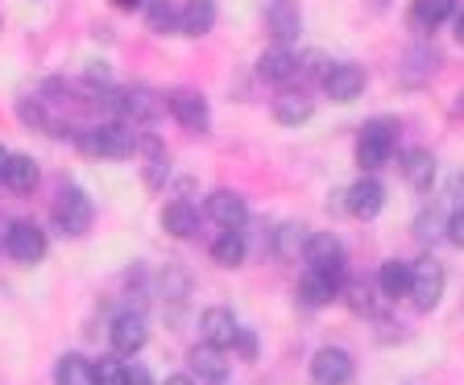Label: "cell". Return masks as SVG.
<instances>
[{
  "instance_id": "1",
  "label": "cell",
  "mask_w": 464,
  "mask_h": 385,
  "mask_svg": "<svg viewBox=\"0 0 464 385\" xmlns=\"http://www.w3.org/2000/svg\"><path fill=\"white\" fill-rule=\"evenodd\" d=\"M394 125L390 120H369L365 129H361V141H357V162L361 170H382V166L394 158Z\"/></svg>"
},
{
  "instance_id": "2",
  "label": "cell",
  "mask_w": 464,
  "mask_h": 385,
  "mask_svg": "<svg viewBox=\"0 0 464 385\" xmlns=\"http://www.w3.org/2000/svg\"><path fill=\"white\" fill-rule=\"evenodd\" d=\"M79 149H83V154H92V158L121 162V158H129L137 149V141L125 133V129L104 125V129H87V133H79Z\"/></svg>"
},
{
  "instance_id": "3",
  "label": "cell",
  "mask_w": 464,
  "mask_h": 385,
  "mask_svg": "<svg viewBox=\"0 0 464 385\" xmlns=\"http://www.w3.org/2000/svg\"><path fill=\"white\" fill-rule=\"evenodd\" d=\"M5 249H9V257L21 261V265H38V261L46 257V232L34 220H13L9 232H5Z\"/></svg>"
},
{
  "instance_id": "4",
  "label": "cell",
  "mask_w": 464,
  "mask_h": 385,
  "mask_svg": "<svg viewBox=\"0 0 464 385\" xmlns=\"http://www.w3.org/2000/svg\"><path fill=\"white\" fill-rule=\"evenodd\" d=\"M444 265H440V261L435 257H423L415 265V270H411V299H415V307L419 311H431L435 303L444 299Z\"/></svg>"
},
{
  "instance_id": "5",
  "label": "cell",
  "mask_w": 464,
  "mask_h": 385,
  "mask_svg": "<svg viewBox=\"0 0 464 385\" xmlns=\"http://www.w3.org/2000/svg\"><path fill=\"white\" fill-rule=\"evenodd\" d=\"M92 216H96V207H92V199H87L79 187H63V195H58L54 203V220L63 232H71V236H79V232L92 228Z\"/></svg>"
},
{
  "instance_id": "6",
  "label": "cell",
  "mask_w": 464,
  "mask_h": 385,
  "mask_svg": "<svg viewBox=\"0 0 464 385\" xmlns=\"http://www.w3.org/2000/svg\"><path fill=\"white\" fill-rule=\"evenodd\" d=\"M319 83H324V91H328L336 104H353V100L365 91V71H361L357 63H332V67H324Z\"/></svg>"
},
{
  "instance_id": "7",
  "label": "cell",
  "mask_w": 464,
  "mask_h": 385,
  "mask_svg": "<svg viewBox=\"0 0 464 385\" xmlns=\"http://www.w3.org/2000/svg\"><path fill=\"white\" fill-rule=\"evenodd\" d=\"M150 340V328H145V319L137 311H125V315L112 319V352L116 357H137Z\"/></svg>"
},
{
  "instance_id": "8",
  "label": "cell",
  "mask_w": 464,
  "mask_h": 385,
  "mask_svg": "<svg viewBox=\"0 0 464 385\" xmlns=\"http://www.w3.org/2000/svg\"><path fill=\"white\" fill-rule=\"evenodd\" d=\"M158 96L150 91V87H125V91H116V112L125 116V120H133V125H150L158 116Z\"/></svg>"
},
{
  "instance_id": "9",
  "label": "cell",
  "mask_w": 464,
  "mask_h": 385,
  "mask_svg": "<svg viewBox=\"0 0 464 385\" xmlns=\"http://www.w3.org/2000/svg\"><path fill=\"white\" fill-rule=\"evenodd\" d=\"M340 257H344V245H340V236H332V232H311L307 245H303V261H307L311 270L340 274Z\"/></svg>"
},
{
  "instance_id": "10",
  "label": "cell",
  "mask_w": 464,
  "mask_h": 385,
  "mask_svg": "<svg viewBox=\"0 0 464 385\" xmlns=\"http://www.w3.org/2000/svg\"><path fill=\"white\" fill-rule=\"evenodd\" d=\"M266 29L274 34L278 46H290V42L299 38V29H303L299 5H295V0H270V9H266Z\"/></svg>"
},
{
  "instance_id": "11",
  "label": "cell",
  "mask_w": 464,
  "mask_h": 385,
  "mask_svg": "<svg viewBox=\"0 0 464 385\" xmlns=\"http://www.w3.org/2000/svg\"><path fill=\"white\" fill-rule=\"evenodd\" d=\"M237 332H241V323H237V315H232L228 307H208V311L199 315V336H203V344L228 348L232 340H237Z\"/></svg>"
},
{
  "instance_id": "12",
  "label": "cell",
  "mask_w": 464,
  "mask_h": 385,
  "mask_svg": "<svg viewBox=\"0 0 464 385\" xmlns=\"http://www.w3.org/2000/svg\"><path fill=\"white\" fill-rule=\"evenodd\" d=\"M311 373H315L319 385H344L353 377V357H348L344 348H319L315 361H311Z\"/></svg>"
},
{
  "instance_id": "13",
  "label": "cell",
  "mask_w": 464,
  "mask_h": 385,
  "mask_svg": "<svg viewBox=\"0 0 464 385\" xmlns=\"http://www.w3.org/2000/svg\"><path fill=\"white\" fill-rule=\"evenodd\" d=\"M208 216H212L220 228L241 232L245 220H249V203H245L241 195H232V191H212L208 195Z\"/></svg>"
},
{
  "instance_id": "14",
  "label": "cell",
  "mask_w": 464,
  "mask_h": 385,
  "mask_svg": "<svg viewBox=\"0 0 464 385\" xmlns=\"http://www.w3.org/2000/svg\"><path fill=\"white\" fill-rule=\"evenodd\" d=\"M382 203H386V187L377 183V178H361V183L348 187V212L357 216V220H373L382 212Z\"/></svg>"
},
{
  "instance_id": "15",
  "label": "cell",
  "mask_w": 464,
  "mask_h": 385,
  "mask_svg": "<svg viewBox=\"0 0 464 385\" xmlns=\"http://www.w3.org/2000/svg\"><path fill=\"white\" fill-rule=\"evenodd\" d=\"M336 294H340V274H332V270H311L307 278L299 282L303 307H328Z\"/></svg>"
},
{
  "instance_id": "16",
  "label": "cell",
  "mask_w": 464,
  "mask_h": 385,
  "mask_svg": "<svg viewBox=\"0 0 464 385\" xmlns=\"http://www.w3.org/2000/svg\"><path fill=\"white\" fill-rule=\"evenodd\" d=\"M170 116L191 133H203L208 129V104H203L199 91H174L170 96Z\"/></svg>"
},
{
  "instance_id": "17",
  "label": "cell",
  "mask_w": 464,
  "mask_h": 385,
  "mask_svg": "<svg viewBox=\"0 0 464 385\" xmlns=\"http://www.w3.org/2000/svg\"><path fill=\"white\" fill-rule=\"evenodd\" d=\"M187 365H191V373L208 377V381H224V377H228V352L216 344H195Z\"/></svg>"
},
{
  "instance_id": "18",
  "label": "cell",
  "mask_w": 464,
  "mask_h": 385,
  "mask_svg": "<svg viewBox=\"0 0 464 385\" xmlns=\"http://www.w3.org/2000/svg\"><path fill=\"white\" fill-rule=\"evenodd\" d=\"M212 25H216L212 0H187L183 9H179V34H187V38H203Z\"/></svg>"
},
{
  "instance_id": "19",
  "label": "cell",
  "mask_w": 464,
  "mask_h": 385,
  "mask_svg": "<svg viewBox=\"0 0 464 385\" xmlns=\"http://www.w3.org/2000/svg\"><path fill=\"white\" fill-rule=\"evenodd\" d=\"M257 71H261V79H270V83H290V79L299 75V58L290 54L286 46H274L257 58Z\"/></svg>"
},
{
  "instance_id": "20",
  "label": "cell",
  "mask_w": 464,
  "mask_h": 385,
  "mask_svg": "<svg viewBox=\"0 0 464 385\" xmlns=\"http://www.w3.org/2000/svg\"><path fill=\"white\" fill-rule=\"evenodd\" d=\"M162 228L170 232V236H179V241H187V236H195V228H199V216H195V207L187 199H174L162 207Z\"/></svg>"
},
{
  "instance_id": "21",
  "label": "cell",
  "mask_w": 464,
  "mask_h": 385,
  "mask_svg": "<svg viewBox=\"0 0 464 385\" xmlns=\"http://www.w3.org/2000/svg\"><path fill=\"white\" fill-rule=\"evenodd\" d=\"M54 385H96V365L79 352H67L54 365Z\"/></svg>"
},
{
  "instance_id": "22",
  "label": "cell",
  "mask_w": 464,
  "mask_h": 385,
  "mask_svg": "<svg viewBox=\"0 0 464 385\" xmlns=\"http://www.w3.org/2000/svg\"><path fill=\"white\" fill-rule=\"evenodd\" d=\"M452 17H456L452 0H415V5H411V25L415 29H440Z\"/></svg>"
},
{
  "instance_id": "23",
  "label": "cell",
  "mask_w": 464,
  "mask_h": 385,
  "mask_svg": "<svg viewBox=\"0 0 464 385\" xmlns=\"http://www.w3.org/2000/svg\"><path fill=\"white\" fill-rule=\"evenodd\" d=\"M377 290H382L386 299L411 294V265H406V261H386V265L377 270Z\"/></svg>"
},
{
  "instance_id": "24",
  "label": "cell",
  "mask_w": 464,
  "mask_h": 385,
  "mask_svg": "<svg viewBox=\"0 0 464 385\" xmlns=\"http://www.w3.org/2000/svg\"><path fill=\"white\" fill-rule=\"evenodd\" d=\"M5 187H9L13 195H29L34 187H38V162H34L29 154H13L9 174H5Z\"/></svg>"
},
{
  "instance_id": "25",
  "label": "cell",
  "mask_w": 464,
  "mask_h": 385,
  "mask_svg": "<svg viewBox=\"0 0 464 385\" xmlns=\"http://www.w3.org/2000/svg\"><path fill=\"white\" fill-rule=\"evenodd\" d=\"M402 174H406V183L415 187V191H427L435 178V158L427 154V149H411V154L402 158Z\"/></svg>"
},
{
  "instance_id": "26",
  "label": "cell",
  "mask_w": 464,
  "mask_h": 385,
  "mask_svg": "<svg viewBox=\"0 0 464 385\" xmlns=\"http://www.w3.org/2000/svg\"><path fill=\"white\" fill-rule=\"evenodd\" d=\"M212 261L216 265H241L245 261V236L241 232H232V228H224L220 236H216V245H212Z\"/></svg>"
},
{
  "instance_id": "27",
  "label": "cell",
  "mask_w": 464,
  "mask_h": 385,
  "mask_svg": "<svg viewBox=\"0 0 464 385\" xmlns=\"http://www.w3.org/2000/svg\"><path fill=\"white\" fill-rule=\"evenodd\" d=\"M311 112H315V108H311V100L307 96H295V91L278 96V104H274V116H278L282 125H303Z\"/></svg>"
},
{
  "instance_id": "28",
  "label": "cell",
  "mask_w": 464,
  "mask_h": 385,
  "mask_svg": "<svg viewBox=\"0 0 464 385\" xmlns=\"http://www.w3.org/2000/svg\"><path fill=\"white\" fill-rule=\"evenodd\" d=\"M145 21H150L154 34H174L179 29V9L170 0H145Z\"/></svg>"
},
{
  "instance_id": "29",
  "label": "cell",
  "mask_w": 464,
  "mask_h": 385,
  "mask_svg": "<svg viewBox=\"0 0 464 385\" xmlns=\"http://www.w3.org/2000/svg\"><path fill=\"white\" fill-rule=\"evenodd\" d=\"M303 245H307V236H303V224H282V228H278V257L282 261H295Z\"/></svg>"
},
{
  "instance_id": "30",
  "label": "cell",
  "mask_w": 464,
  "mask_h": 385,
  "mask_svg": "<svg viewBox=\"0 0 464 385\" xmlns=\"http://www.w3.org/2000/svg\"><path fill=\"white\" fill-rule=\"evenodd\" d=\"M125 369H129V361L100 357L96 361V385H125Z\"/></svg>"
},
{
  "instance_id": "31",
  "label": "cell",
  "mask_w": 464,
  "mask_h": 385,
  "mask_svg": "<svg viewBox=\"0 0 464 385\" xmlns=\"http://www.w3.org/2000/svg\"><path fill=\"white\" fill-rule=\"evenodd\" d=\"M440 232H448V220L440 212L419 216V236H440Z\"/></svg>"
},
{
  "instance_id": "32",
  "label": "cell",
  "mask_w": 464,
  "mask_h": 385,
  "mask_svg": "<svg viewBox=\"0 0 464 385\" xmlns=\"http://www.w3.org/2000/svg\"><path fill=\"white\" fill-rule=\"evenodd\" d=\"M444 236L456 245V249H464V207L448 216V232H444Z\"/></svg>"
},
{
  "instance_id": "33",
  "label": "cell",
  "mask_w": 464,
  "mask_h": 385,
  "mask_svg": "<svg viewBox=\"0 0 464 385\" xmlns=\"http://www.w3.org/2000/svg\"><path fill=\"white\" fill-rule=\"evenodd\" d=\"M232 344H237V352H241L245 361H257V336H253V332H245V328H241Z\"/></svg>"
},
{
  "instance_id": "34",
  "label": "cell",
  "mask_w": 464,
  "mask_h": 385,
  "mask_svg": "<svg viewBox=\"0 0 464 385\" xmlns=\"http://www.w3.org/2000/svg\"><path fill=\"white\" fill-rule=\"evenodd\" d=\"M21 120H25V125H46V112H42V104H21Z\"/></svg>"
},
{
  "instance_id": "35",
  "label": "cell",
  "mask_w": 464,
  "mask_h": 385,
  "mask_svg": "<svg viewBox=\"0 0 464 385\" xmlns=\"http://www.w3.org/2000/svg\"><path fill=\"white\" fill-rule=\"evenodd\" d=\"M125 385H154V381H150V369H145V365H129L125 369Z\"/></svg>"
},
{
  "instance_id": "36",
  "label": "cell",
  "mask_w": 464,
  "mask_h": 385,
  "mask_svg": "<svg viewBox=\"0 0 464 385\" xmlns=\"http://www.w3.org/2000/svg\"><path fill=\"white\" fill-rule=\"evenodd\" d=\"M9 162H13V154L0 145V183H5V174H9Z\"/></svg>"
},
{
  "instance_id": "37",
  "label": "cell",
  "mask_w": 464,
  "mask_h": 385,
  "mask_svg": "<svg viewBox=\"0 0 464 385\" xmlns=\"http://www.w3.org/2000/svg\"><path fill=\"white\" fill-rule=\"evenodd\" d=\"M112 5H116V9H125V13H133V9H141L145 0H112Z\"/></svg>"
},
{
  "instance_id": "38",
  "label": "cell",
  "mask_w": 464,
  "mask_h": 385,
  "mask_svg": "<svg viewBox=\"0 0 464 385\" xmlns=\"http://www.w3.org/2000/svg\"><path fill=\"white\" fill-rule=\"evenodd\" d=\"M452 25H456V42H460V46H464V13H456V17H452Z\"/></svg>"
},
{
  "instance_id": "39",
  "label": "cell",
  "mask_w": 464,
  "mask_h": 385,
  "mask_svg": "<svg viewBox=\"0 0 464 385\" xmlns=\"http://www.w3.org/2000/svg\"><path fill=\"white\" fill-rule=\"evenodd\" d=\"M166 385H195L191 377H183V373H174V377H166Z\"/></svg>"
},
{
  "instance_id": "40",
  "label": "cell",
  "mask_w": 464,
  "mask_h": 385,
  "mask_svg": "<svg viewBox=\"0 0 464 385\" xmlns=\"http://www.w3.org/2000/svg\"><path fill=\"white\" fill-rule=\"evenodd\" d=\"M216 385H224V381H216Z\"/></svg>"
}]
</instances>
